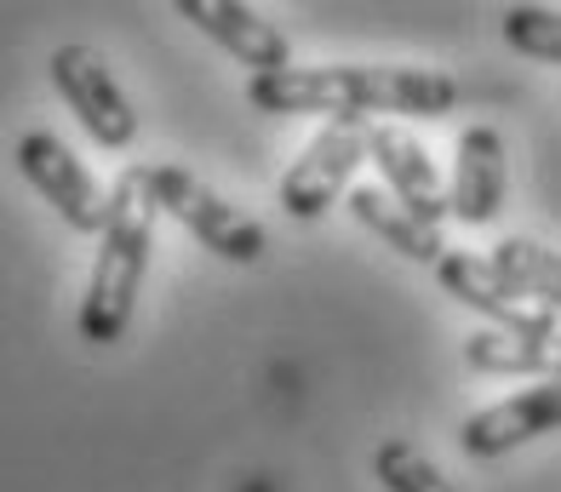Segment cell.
<instances>
[{
	"label": "cell",
	"mask_w": 561,
	"mask_h": 492,
	"mask_svg": "<svg viewBox=\"0 0 561 492\" xmlns=\"http://www.w3.org/2000/svg\"><path fill=\"white\" fill-rule=\"evenodd\" d=\"M436 281L442 293H453L465 309H476V316H488L493 327L504 332H527V339H556V316L539 304H527L510 281L493 270V258H476V252H447L436 264Z\"/></svg>",
	"instance_id": "8"
},
{
	"label": "cell",
	"mask_w": 561,
	"mask_h": 492,
	"mask_svg": "<svg viewBox=\"0 0 561 492\" xmlns=\"http://www.w3.org/2000/svg\"><path fill=\"white\" fill-rule=\"evenodd\" d=\"M550 430H561V378H539L516 396L470 412L465 430H458V447L488 464V458H504V453H516L527 442H539V435H550Z\"/></svg>",
	"instance_id": "7"
},
{
	"label": "cell",
	"mask_w": 561,
	"mask_h": 492,
	"mask_svg": "<svg viewBox=\"0 0 561 492\" xmlns=\"http://www.w3.org/2000/svg\"><path fill=\"white\" fill-rule=\"evenodd\" d=\"M149 252H156V201L144 190V167H126L110 184V218H104V236H98L81 316H75L87 344L110 350L126 339L144 275H149Z\"/></svg>",
	"instance_id": "2"
},
{
	"label": "cell",
	"mask_w": 561,
	"mask_h": 492,
	"mask_svg": "<svg viewBox=\"0 0 561 492\" xmlns=\"http://www.w3.org/2000/svg\"><path fill=\"white\" fill-rule=\"evenodd\" d=\"M504 138L499 126H465L458 133V155H453V184H447V206L458 224H493L504 213Z\"/></svg>",
	"instance_id": "11"
},
{
	"label": "cell",
	"mask_w": 561,
	"mask_h": 492,
	"mask_svg": "<svg viewBox=\"0 0 561 492\" xmlns=\"http://www.w3.org/2000/svg\"><path fill=\"white\" fill-rule=\"evenodd\" d=\"M344 206L355 213V224L373 229V236L385 241V247H396L407 264H430V270H436L442 258H447L442 229H436V224H424L419 213H407V206H401L385 184H355V190L344 195Z\"/></svg>",
	"instance_id": "12"
},
{
	"label": "cell",
	"mask_w": 561,
	"mask_h": 492,
	"mask_svg": "<svg viewBox=\"0 0 561 492\" xmlns=\"http://www.w3.org/2000/svg\"><path fill=\"white\" fill-rule=\"evenodd\" d=\"M247 103L264 115H321V121H362L401 115L436 121L458 103V81L442 69H385V64H293L280 75H252Z\"/></svg>",
	"instance_id": "1"
},
{
	"label": "cell",
	"mask_w": 561,
	"mask_h": 492,
	"mask_svg": "<svg viewBox=\"0 0 561 492\" xmlns=\"http://www.w3.org/2000/svg\"><path fill=\"white\" fill-rule=\"evenodd\" d=\"M46 75H53L58 98L69 103V115L81 121V133H87L98 149H133V138H138V110H133V98L121 92L115 69L104 64V52L69 41V46L53 52Z\"/></svg>",
	"instance_id": "4"
},
{
	"label": "cell",
	"mask_w": 561,
	"mask_h": 492,
	"mask_svg": "<svg viewBox=\"0 0 561 492\" xmlns=\"http://www.w3.org/2000/svg\"><path fill=\"white\" fill-rule=\"evenodd\" d=\"M178 18H190L207 41H218L236 64H247L252 75H280L293 69V41L275 30L259 7L241 0H178Z\"/></svg>",
	"instance_id": "10"
},
{
	"label": "cell",
	"mask_w": 561,
	"mask_h": 492,
	"mask_svg": "<svg viewBox=\"0 0 561 492\" xmlns=\"http://www.w3.org/2000/svg\"><path fill=\"white\" fill-rule=\"evenodd\" d=\"M367 161L385 172V190L407 206V213H419L424 224L442 229V218L453 213V206H447V184H442L436 161H430V149L407 133V126L373 121L367 126Z\"/></svg>",
	"instance_id": "9"
},
{
	"label": "cell",
	"mask_w": 561,
	"mask_h": 492,
	"mask_svg": "<svg viewBox=\"0 0 561 492\" xmlns=\"http://www.w3.org/2000/svg\"><path fill=\"white\" fill-rule=\"evenodd\" d=\"M465 367L488 378H561V332L556 339H527V332L481 327L465 339Z\"/></svg>",
	"instance_id": "13"
},
{
	"label": "cell",
	"mask_w": 561,
	"mask_h": 492,
	"mask_svg": "<svg viewBox=\"0 0 561 492\" xmlns=\"http://www.w3.org/2000/svg\"><path fill=\"white\" fill-rule=\"evenodd\" d=\"M373 476L385 481V492H453V481L436 470V458H430L424 447H413V442H401V435L378 442Z\"/></svg>",
	"instance_id": "15"
},
{
	"label": "cell",
	"mask_w": 561,
	"mask_h": 492,
	"mask_svg": "<svg viewBox=\"0 0 561 492\" xmlns=\"http://www.w3.org/2000/svg\"><path fill=\"white\" fill-rule=\"evenodd\" d=\"M493 270L516 287L527 304H539V309H561V252L556 247H539V241H527V236H504L493 247Z\"/></svg>",
	"instance_id": "14"
},
{
	"label": "cell",
	"mask_w": 561,
	"mask_h": 492,
	"mask_svg": "<svg viewBox=\"0 0 561 492\" xmlns=\"http://www.w3.org/2000/svg\"><path fill=\"white\" fill-rule=\"evenodd\" d=\"M144 190L156 201V213L178 218L213 258H224V264H259L264 258V247H270L264 224L252 213H241L236 201H224L218 190H207L190 167H172V161L144 167Z\"/></svg>",
	"instance_id": "3"
},
{
	"label": "cell",
	"mask_w": 561,
	"mask_h": 492,
	"mask_svg": "<svg viewBox=\"0 0 561 492\" xmlns=\"http://www.w3.org/2000/svg\"><path fill=\"white\" fill-rule=\"evenodd\" d=\"M504 41L522 52V58L539 64H561V7H510L499 18Z\"/></svg>",
	"instance_id": "16"
},
{
	"label": "cell",
	"mask_w": 561,
	"mask_h": 492,
	"mask_svg": "<svg viewBox=\"0 0 561 492\" xmlns=\"http://www.w3.org/2000/svg\"><path fill=\"white\" fill-rule=\"evenodd\" d=\"M12 155H18V172L30 178V190L53 206V213L75 229V236H104L110 195H104V184L92 178V167H87L64 138H53V133H23Z\"/></svg>",
	"instance_id": "6"
},
{
	"label": "cell",
	"mask_w": 561,
	"mask_h": 492,
	"mask_svg": "<svg viewBox=\"0 0 561 492\" xmlns=\"http://www.w3.org/2000/svg\"><path fill=\"white\" fill-rule=\"evenodd\" d=\"M362 161H367V126L362 121H327L321 133L298 149V161L280 172V190H275L280 213L298 218V224L321 218L339 195H350V178Z\"/></svg>",
	"instance_id": "5"
}]
</instances>
